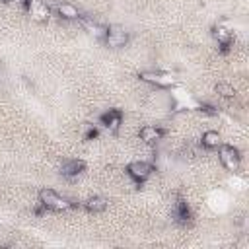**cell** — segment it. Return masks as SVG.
Segmentation results:
<instances>
[{"instance_id": "ba28073f", "label": "cell", "mask_w": 249, "mask_h": 249, "mask_svg": "<svg viewBox=\"0 0 249 249\" xmlns=\"http://www.w3.org/2000/svg\"><path fill=\"white\" fill-rule=\"evenodd\" d=\"M56 12H58V16H60L62 19H80V18H82L80 10H78L74 4H70V2H60V4L56 6Z\"/></svg>"}, {"instance_id": "3957f363", "label": "cell", "mask_w": 249, "mask_h": 249, "mask_svg": "<svg viewBox=\"0 0 249 249\" xmlns=\"http://www.w3.org/2000/svg\"><path fill=\"white\" fill-rule=\"evenodd\" d=\"M218 156H220V161L222 165L228 169V171H237L239 169V163H241V158H239V152L233 148V146H218Z\"/></svg>"}, {"instance_id": "9a60e30c", "label": "cell", "mask_w": 249, "mask_h": 249, "mask_svg": "<svg viewBox=\"0 0 249 249\" xmlns=\"http://www.w3.org/2000/svg\"><path fill=\"white\" fill-rule=\"evenodd\" d=\"M216 93L222 95V97H233V95H235V88H233L231 84L220 82V84H216Z\"/></svg>"}, {"instance_id": "277c9868", "label": "cell", "mask_w": 249, "mask_h": 249, "mask_svg": "<svg viewBox=\"0 0 249 249\" xmlns=\"http://www.w3.org/2000/svg\"><path fill=\"white\" fill-rule=\"evenodd\" d=\"M103 39H105L107 47H111V49H121V47H124V45L128 43V33H126L124 27H121V25H109Z\"/></svg>"}, {"instance_id": "8992f818", "label": "cell", "mask_w": 249, "mask_h": 249, "mask_svg": "<svg viewBox=\"0 0 249 249\" xmlns=\"http://www.w3.org/2000/svg\"><path fill=\"white\" fill-rule=\"evenodd\" d=\"M128 175L134 179V181H144L152 175V165L148 161H142V160H136V161H130L128 167H126Z\"/></svg>"}, {"instance_id": "7c38bea8", "label": "cell", "mask_w": 249, "mask_h": 249, "mask_svg": "<svg viewBox=\"0 0 249 249\" xmlns=\"http://www.w3.org/2000/svg\"><path fill=\"white\" fill-rule=\"evenodd\" d=\"M214 39L218 41V45H222V47H228V45L231 43V39H233V33H231L228 27H224V25H218V27H214Z\"/></svg>"}, {"instance_id": "6da1fadb", "label": "cell", "mask_w": 249, "mask_h": 249, "mask_svg": "<svg viewBox=\"0 0 249 249\" xmlns=\"http://www.w3.org/2000/svg\"><path fill=\"white\" fill-rule=\"evenodd\" d=\"M39 202H41L43 208L54 210V212H62V210H68V208L72 206L68 198L60 196V195H58L56 191H53V189H43V191L39 193Z\"/></svg>"}, {"instance_id": "7a4b0ae2", "label": "cell", "mask_w": 249, "mask_h": 249, "mask_svg": "<svg viewBox=\"0 0 249 249\" xmlns=\"http://www.w3.org/2000/svg\"><path fill=\"white\" fill-rule=\"evenodd\" d=\"M140 80H144L148 84H154L158 88H171L177 82L175 74H171V72H154V70L140 72Z\"/></svg>"}, {"instance_id": "5b68a950", "label": "cell", "mask_w": 249, "mask_h": 249, "mask_svg": "<svg viewBox=\"0 0 249 249\" xmlns=\"http://www.w3.org/2000/svg\"><path fill=\"white\" fill-rule=\"evenodd\" d=\"M27 12L35 21H47L51 16V10L45 0H27Z\"/></svg>"}, {"instance_id": "4fadbf2b", "label": "cell", "mask_w": 249, "mask_h": 249, "mask_svg": "<svg viewBox=\"0 0 249 249\" xmlns=\"http://www.w3.org/2000/svg\"><path fill=\"white\" fill-rule=\"evenodd\" d=\"M86 208L89 210V212H103L105 208H107V198L105 196H91V198H88V202H86Z\"/></svg>"}, {"instance_id": "9c48e42d", "label": "cell", "mask_w": 249, "mask_h": 249, "mask_svg": "<svg viewBox=\"0 0 249 249\" xmlns=\"http://www.w3.org/2000/svg\"><path fill=\"white\" fill-rule=\"evenodd\" d=\"M82 19V25H84V29L88 31V33H91L93 37H97V39H103L105 37V33H107V27H103V25H99L97 21H93L91 18H80Z\"/></svg>"}, {"instance_id": "30bf717a", "label": "cell", "mask_w": 249, "mask_h": 249, "mask_svg": "<svg viewBox=\"0 0 249 249\" xmlns=\"http://www.w3.org/2000/svg\"><path fill=\"white\" fill-rule=\"evenodd\" d=\"M161 138V130L158 126H152V124H146L140 128V140L146 142V144H152V142H158Z\"/></svg>"}, {"instance_id": "8fae6325", "label": "cell", "mask_w": 249, "mask_h": 249, "mask_svg": "<svg viewBox=\"0 0 249 249\" xmlns=\"http://www.w3.org/2000/svg\"><path fill=\"white\" fill-rule=\"evenodd\" d=\"M82 169H84V161L82 160H70V161L62 163L60 173L64 177H76L78 173H82Z\"/></svg>"}, {"instance_id": "52a82bcc", "label": "cell", "mask_w": 249, "mask_h": 249, "mask_svg": "<svg viewBox=\"0 0 249 249\" xmlns=\"http://www.w3.org/2000/svg\"><path fill=\"white\" fill-rule=\"evenodd\" d=\"M121 123H123V115H121V111H117V109H109V111L101 117V124H103L107 130H111V132H117L119 126H121Z\"/></svg>"}, {"instance_id": "5bb4252c", "label": "cell", "mask_w": 249, "mask_h": 249, "mask_svg": "<svg viewBox=\"0 0 249 249\" xmlns=\"http://www.w3.org/2000/svg\"><path fill=\"white\" fill-rule=\"evenodd\" d=\"M220 144H222V138H220V134L216 130H206L202 134V146H206V148H218Z\"/></svg>"}, {"instance_id": "2e32d148", "label": "cell", "mask_w": 249, "mask_h": 249, "mask_svg": "<svg viewBox=\"0 0 249 249\" xmlns=\"http://www.w3.org/2000/svg\"><path fill=\"white\" fill-rule=\"evenodd\" d=\"M80 130H82V134H84L86 138H93V136L97 134V128H95V124H91V123H84V124L80 126Z\"/></svg>"}, {"instance_id": "e0dca14e", "label": "cell", "mask_w": 249, "mask_h": 249, "mask_svg": "<svg viewBox=\"0 0 249 249\" xmlns=\"http://www.w3.org/2000/svg\"><path fill=\"white\" fill-rule=\"evenodd\" d=\"M2 2H6V0H2Z\"/></svg>"}]
</instances>
